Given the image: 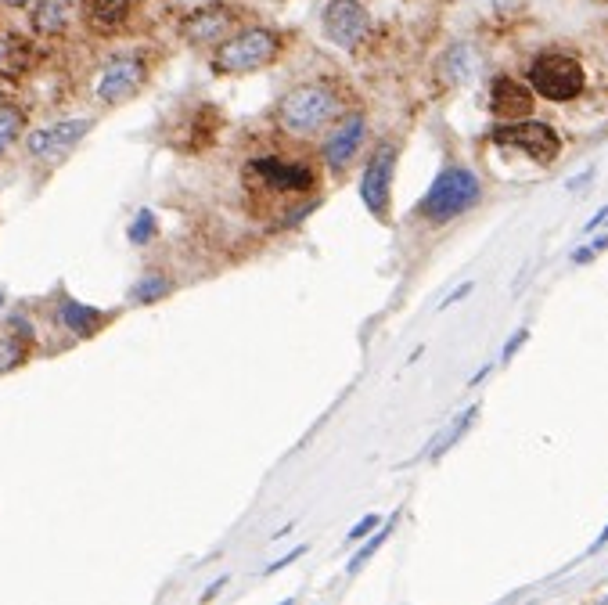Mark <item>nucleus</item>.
<instances>
[{"mask_svg": "<svg viewBox=\"0 0 608 605\" xmlns=\"http://www.w3.org/2000/svg\"><path fill=\"white\" fill-rule=\"evenodd\" d=\"M526 83L533 87L537 98L551 101V105H569L587 91V69L573 51L547 47V51L529 58Z\"/></svg>", "mask_w": 608, "mask_h": 605, "instance_id": "nucleus-4", "label": "nucleus"}, {"mask_svg": "<svg viewBox=\"0 0 608 605\" xmlns=\"http://www.w3.org/2000/svg\"><path fill=\"white\" fill-rule=\"evenodd\" d=\"M475 418H479V404L465 407V411H461V415H457L454 422H450V425H443V429H439V433L432 436V440H429V447H425V451H421L414 461H421V458L439 461V458H443V454L450 451V447H457V443L465 440V433H468V429H472V425H475Z\"/></svg>", "mask_w": 608, "mask_h": 605, "instance_id": "nucleus-18", "label": "nucleus"}, {"mask_svg": "<svg viewBox=\"0 0 608 605\" xmlns=\"http://www.w3.org/2000/svg\"><path fill=\"white\" fill-rule=\"evenodd\" d=\"M285 55V33L263 22H242L231 37H224L209 55V69L216 76H252L270 69Z\"/></svg>", "mask_w": 608, "mask_h": 605, "instance_id": "nucleus-2", "label": "nucleus"}, {"mask_svg": "<svg viewBox=\"0 0 608 605\" xmlns=\"http://www.w3.org/2000/svg\"><path fill=\"white\" fill-rule=\"evenodd\" d=\"M490 141L497 148H504V152H522L537 166H547L551 159H558V152H562V137H558V130L547 127V123H537V119L504 123V127L493 130Z\"/></svg>", "mask_w": 608, "mask_h": 605, "instance_id": "nucleus-9", "label": "nucleus"}, {"mask_svg": "<svg viewBox=\"0 0 608 605\" xmlns=\"http://www.w3.org/2000/svg\"><path fill=\"white\" fill-rule=\"evenodd\" d=\"M227 580H231V577H220V580H213V584H209L206 591H202V602H209V598H216V595H220V591H224V587H227Z\"/></svg>", "mask_w": 608, "mask_h": 605, "instance_id": "nucleus-31", "label": "nucleus"}, {"mask_svg": "<svg viewBox=\"0 0 608 605\" xmlns=\"http://www.w3.org/2000/svg\"><path fill=\"white\" fill-rule=\"evenodd\" d=\"M4 4H8V8H29L33 0H4Z\"/></svg>", "mask_w": 608, "mask_h": 605, "instance_id": "nucleus-33", "label": "nucleus"}, {"mask_svg": "<svg viewBox=\"0 0 608 605\" xmlns=\"http://www.w3.org/2000/svg\"><path fill=\"white\" fill-rule=\"evenodd\" d=\"M76 0H33L29 4V29L40 40H58L69 33Z\"/></svg>", "mask_w": 608, "mask_h": 605, "instance_id": "nucleus-14", "label": "nucleus"}, {"mask_svg": "<svg viewBox=\"0 0 608 605\" xmlns=\"http://www.w3.org/2000/svg\"><path fill=\"white\" fill-rule=\"evenodd\" d=\"M605 544H608V526H605V530H601V537H598V541L591 544V551H601V548H605Z\"/></svg>", "mask_w": 608, "mask_h": 605, "instance_id": "nucleus-32", "label": "nucleus"}, {"mask_svg": "<svg viewBox=\"0 0 608 605\" xmlns=\"http://www.w3.org/2000/svg\"><path fill=\"white\" fill-rule=\"evenodd\" d=\"M605 220H608V202L598 209V213H594L591 220H587V224H583V235H594V231H601V224H605Z\"/></svg>", "mask_w": 608, "mask_h": 605, "instance_id": "nucleus-30", "label": "nucleus"}, {"mask_svg": "<svg viewBox=\"0 0 608 605\" xmlns=\"http://www.w3.org/2000/svg\"><path fill=\"white\" fill-rule=\"evenodd\" d=\"M396 519H400V512H393V515H389V523H382V526H378V530L371 533V541H367L364 548H360L357 555H353V559H349V566H346V573H349V577H357L360 569H364L367 562H371V559H375V555H378V548H382V544L389 541V537H393V530H396Z\"/></svg>", "mask_w": 608, "mask_h": 605, "instance_id": "nucleus-20", "label": "nucleus"}, {"mask_svg": "<svg viewBox=\"0 0 608 605\" xmlns=\"http://www.w3.org/2000/svg\"><path fill=\"white\" fill-rule=\"evenodd\" d=\"M245 177L260 184L267 195L278 199H292V195H306L317 188V170L310 163H296V159H278V155H260L245 163Z\"/></svg>", "mask_w": 608, "mask_h": 605, "instance_id": "nucleus-7", "label": "nucleus"}, {"mask_svg": "<svg viewBox=\"0 0 608 605\" xmlns=\"http://www.w3.org/2000/svg\"><path fill=\"white\" fill-rule=\"evenodd\" d=\"M170 292H173V281L166 278V274L148 271V274H141L134 285H130V296H126V303H134V307H152V303L166 299Z\"/></svg>", "mask_w": 608, "mask_h": 605, "instance_id": "nucleus-19", "label": "nucleus"}, {"mask_svg": "<svg viewBox=\"0 0 608 605\" xmlns=\"http://www.w3.org/2000/svg\"><path fill=\"white\" fill-rule=\"evenodd\" d=\"M321 37L342 51H357L371 37V11L364 0H328L321 8Z\"/></svg>", "mask_w": 608, "mask_h": 605, "instance_id": "nucleus-12", "label": "nucleus"}, {"mask_svg": "<svg viewBox=\"0 0 608 605\" xmlns=\"http://www.w3.org/2000/svg\"><path fill=\"white\" fill-rule=\"evenodd\" d=\"M245 22V11L231 0H209L191 8L184 19L177 22V37L195 51H213L224 37H231L234 29Z\"/></svg>", "mask_w": 608, "mask_h": 605, "instance_id": "nucleus-5", "label": "nucleus"}, {"mask_svg": "<svg viewBox=\"0 0 608 605\" xmlns=\"http://www.w3.org/2000/svg\"><path fill=\"white\" fill-rule=\"evenodd\" d=\"M526 343H529V328H519V332H515V335H511V339H508V343H504V350H501V364L515 361V353H519Z\"/></svg>", "mask_w": 608, "mask_h": 605, "instance_id": "nucleus-27", "label": "nucleus"}, {"mask_svg": "<svg viewBox=\"0 0 608 605\" xmlns=\"http://www.w3.org/2000/svg\"><path fill=\"white\" fill-rule=\"evenodd\" d=\"M479 69V51L472 40H454V44L436 58V76L443 87H461L468 83Z\"/></svg>", "mask_w": 608, "mask_h": 605, "instance_id": "nucleus-16", "label": "nucleus"}, {"mask_svg": "<svg viewBox=\"0 0 608 605\" xmlns=\"http://www.w3.org/2000/svg\"><path fill=\"white\" fill-rule=\"evenodd\" d=\"M537 109V94L533 87L515 76H497L490 83V116H497L501 123H515V119H529Z\"/></svg>", "mask_w": 608, "mask_h": 605, "instance_id": "nucleus-13", "label": "nucleus"}, {"mask_svg": "<svg viewBox=\"0 0 608 605\" xmlns=\"http://www.w3.org/2000/svg\"><path fill=\"white\" fill-rule=\"evenodd\" d=\"M22 127H26V112L18 109L15 101H0V159H4L8 148L18 141Z\"/></svg>", "mask_w": 608, "mask_h": 605, "instance_id": "nucleus-21", "label": "nucleus"}, {"mask_svg": "<svg viewBox=\"0 0 608 605\" xmlns=\"http://www.w3.org/2000/svg\"><path fill=\"white\" fill-rule=\"evenodd\" d=\"M605 602H608V595H605Z\"/></svg>", "mask_w": 608, "mask_h": 605, "instance_id": "nucleus-35", "label": "nucleus"}, {"mask_svg": "<svg viewBox=\"0 0 608 605\" xmlns=\"http://www.w3.org/2000/svg\"><path fill=\"white\" fill-rule=\"evenodd\" d=\"M367 112L364 109H346L335 123L328 127V134L321 137V163L328 166V173H346L353 166L360 152L367 145Z\"/></svg>", "mask_w": 608, "mask_h": 605, "instance_id": "nucleus-8", "label": "nucleus"}, {"mask_svg": "<svg viewBox=\"0 0 608 605\" xmlns=\"http://www.w3.org/2000/svg\"><path fill=\"white\" fill-rule=\"evenodd\" d=\"M8 332L15 335V339H22V343H26V346H33V343H36V332H33V325H29V317H26V314H11Z\"/></svg>", "mask_w": 608, "mask_h": 605, "instance_id": "nucleus-26", "label": "nucleus"}, {"mask_svg": "<svg viewBox=\"0 0 608 605\" xmlns=\"http://www.w3.org/2000/svg\"><path fill=\"white\" fill-rule=\"evenodd\" d=\"M54 321H58L69 335H76V339H90V335H98L101 328L112 321V314L87 307V303H80V299H72V296H62L58 299V307H54Z\"/></svg>", "mask_w": 608, "mask_h": 605, "instance_id": "nucleus-15", "label": "nucleus"}, {"mask_svg": "<svg viewBox=\"0 0 608 605\" xmlns=\"http://www.w3.org/2000/svg\"><path fill=\"white\" fill-rule=\"evenodd\" d=\"M152 76V58L148 51H119L101 65L98 80H94V98L112 109V105H123L134 94H141V87Z\"/></svg>", "mask_w": 608, "mask_h": 605, "instance_id": "nucleus-6", "label": "nucleus"}, {"mask_svg": "<svg viewBox=\"0 0 608 605\" xmlns=\"http://www.w3.org/2000/svg\"><path fill=\"white\" fill-rule=\"evenodd\" d=\"M0 307H4V289H0Z\"/></svg>", "mask_w": 608, "mask_h": 605, "instance_id": "nucleus-34", "label": "nucleus"}, {"mask_svg": "<svg viewBox=\"0 0 608 605\" xmlns=\"http://www.w3.org/2000/svg\"><path fill=\"white\" fill-rule=\"evenodd\" d=\"M475 292V281H465V285H457V292H450L447 299H443V303H439V310H450L454 307V303H461V299H468Z\"/></svg>", "mask_w": 608, "mask_h": 605, "instance_id": "nucleus-28", "label": "nucleus"}, {"mask_svg": "<svg viewBox=\"0 0 608 605\" xmlns=\"http://www.w3.org/2000/svg\"><path fill=\"white\" fill-rule=\"evenodd\" d=\"M400 145L396 141H382L375 152L367 155L364 170H360V202L375 220H389V206H393V170Z\"/></svg>", "mask_w": 608, "mask_h": 605, "instance_id": "nucleus-10", "label": "nucleus"}, {"mask_svg": "<svg viewBox=\"0 0 608 605\" xmlns=\"http://www.w3.org/2000/svg\"><path fill=\"white\" fill-rule=\"evenodd\" d=\"M346 112V91H342L339 80H328V76H317V80L292 83L285 94L274 105V123H278L281 134L306 141V137H317L321 130H328L335 119Z\"/></svg>", "mask_w": 608, "mask_h": 605, "instance_id": "nucleus-1", "label": "nucleus"}, {"mask_svg": "<svg viewBox=\"0 0 608 605\" xmlns=\"http://www.w3.org/2000/svg\"><path fill=\"white\" fill-rule=\"evenodd\" d=\"M483 195L486 188L475 170H468V166H443V170L436 173V181L429 184V191L421 195L414 217L432 227H443L450 224V220L472 213V209L483 202Z\"/></svg>", "mask_w": 608, "mask_h": 605, "instance_id": "nucleus-3", "label": "nucleus"}, {"mask_svg": "<svg viewBox=\"0 0 608 605\" xmlns=\"http://www.w3.org/2000/svg\"><path fill=\"white\" fill-rule=\"evenodd\" d=\"M134 4L137 0H83V22L90 33L112 37L134 19Z\"/></svg>", "mask_w": 608, "mask_h": 605, "instance_id": "nucleus-17", "label": "nucleus"}, {"mask_svg": "<svg viewBox=\"0 0 608 605\" xmlns=\"http://www.w3.org/2000/svg\"><path fill=\"white\" fill-rule=\"evenodd\" d=\"M608 249V235H601V238H594V242H587V245H580L573 253V263L576 267H583V263H591V260H598L601 253Z\"/></svg>", "mask_w": 608, "mask_h": 605, "instance_id": "nucleus-24", "label": "nucleus"}, {"mask_svg": "<svg viewBox=\"0 0 608 605\" xmlns=\"http://www.w3.org/2000/svg\"><path fill=\"white\" fill-rule=\"evenodd\" d=\"M94 127H98V119H90V116L54 119V123H47V127H36L33 134L26 137V159L44 163V166L62 163L65 155L80 145L83 137H87Z\"/></svg>", "mask_w": 608, "mask_h": 605, "instance_id": "nucleus-11", "label": "nucleus"}, {"mask_svg": "<svg viewBox=\"0 0 608 605\" xmlns=\"http://www.w3.org/2000/svg\"><path fill=\"white\" fill-rule=\"evenodd\" d=\"M29 357V346L22 343V339H15V335H0V375H8V371L22 368Z\"/></svg>", "mask_w": 608, "mask_h": 605, "instance_id": "nucleus-23", "label": "nucleus"}, {"mask_svg": "<svg viewBox=\"0 0 608 605\" xmlns=\"http://www.w3.org/2000/svg\"><path fill=\"white\" fill-rule=\"evenodd\" d=\"M382 519H385V515L367 512L364 519H360V523L353 526V530H349V537H346V541H349V544H357V541H364V537H371V533H375L378 526H382Z\"/></svg>", "mask_w": 608, "mask_h": 605, "instance_id": "nucleus-25", "label": "nucleus"}, {"mask_svg": "<svg viewBox=\"0 0 608 605\" xmlns=\"http://www.w3.org/2000/svg\"><path fill=\"white\" fill-rule=\"evenodd\" d=\"M303 555H306V544H299V548H292V551H288V555H281L278 562H270V566H267V577H270V573H278V569L292 566V562H296V559H303Z\"/></svg>", "mask_w": 608, "mask_h": 605, "instance_id": "nucleus-29", "label": "nucleus"}, {"mask_svg": "<svg viewBox=\"0 0 608 605\" xmlns=\"http://www.w3.org/2000/svg\"><path fill=\"white\" fill-rule=\"evenodd\" d=\"M126 238H130V245L155 242V238H159V217H155L148 206H141L134 213V220H130V227H126Z\"/></svg>", "mask_w": 608, "mask_h": 605, "instance_id": "nucleus-22", "label": "nucleus"}]
</instances>
